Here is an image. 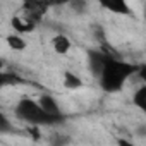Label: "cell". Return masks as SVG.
Masks as SVG:
<instances>
[{
    "mask_svg": "<svg viewBox=\"0 0 146 146\" xmlns=\"http://www.w3.org/2000/svg\"><path fill=\"white\" fill-rule=\"evenodd\" d=\"M102 5H103L107 11L115 12V14H125V16L132 14L131 7L124 2V0H113V2H105V4H102Z\"/></svg>",
    "mask_w": 146,
    "mask_h": 146,
    "instance_id": "5b68a950",
    "label": "cell"
},
{
    "mask_svg": "<svg viewBox=\"0 0 146 146\" xmlns=\"http://www.w3.org/2000/svg\"><path fill=\"white\" fill-rule=\"evenodd\" d=\"M5 41H7V45H9L12 50H16V52H23V50L26 48V45H28L21 35H9V36L5 38Z\"/></svg>",
    "mask_w": 146,
    "mask_h": 146,
    "instance_id": "9c48e42d",
    "label": "cell"
},
{
    "mask_svg": "<svg viewBox=\"0 0 146 146\" xmlns=\"http://www.w3.org/2000/svg\"><path fill=\"white\" fill-rule=\"evenodd\" d=\"M132 102H134V105L146 115V84H143L141 88H137V91H136L134 96H132Z\"/></svg>",
    "mask_w": 146,
    "mask_h": 146,
    "instance_id": "52a82bcc",
    "label": "cell"
},
{
    "mask_svg": "<svg viewBox=\"0 0 146 146\" xmlns=\"http://www.w3.org/2000/svg\"><path fill=\"white\" fill-rule=\"evenodd\" d=\"M64 86L67 90H78L83 86V81L79 76H76L74 72H65L64 74Z\"/></svg>",
    "mask_w": 146,
    "mask_h": 146,
    "instance_id": "ba28073f",
    "label": "cell"
},
{
    "mask_svg": "<svg viewBox=\"0 0 146 146\" xmlns=\"http://www.w3.org/2000/svg\"><path fill=\"white\" fill-rule=\"evenodd\" d=\"M16 115L24 120V122H29V124H35V125H41V124H52L58 119L55 117H50L46 115L41 107L38 105V102L31 100V98H23L19 100V103L16 105Z\"/></svg>",
    "mask_w": 146,
    "mask_h": 146,
    "instance_id": "7a4b0ae2",
    "label": "cell"
},
{
    "mask_svg": "<svg viewBox=\"0 0 146 146\" xmlns=\"http://www.w3.org/2000/svg\"><path fill=\"white\" fill-rule=\"evenodd\" d=\"M7 127H9V122H7V119L2 115V131L5 132V131H7Z\"/></svg>",
    "mask_w": 146,
    "mask_h": 146,
    "instance_id": "4fadbf2b",
    "label": "cell"
},
{
    "mask_svg": "<svg viewBox=\"0 0 146 146\" xmlns=\"http://www.w3.org/2000/svg\"><path fill=\"white\" fill-rule=\"evenodd\" d=\"M117 146H137V144H134V143H131V141H127L124 137H119L117 139Z\"/></svg>",
    "mask_w": 146,
    "mask_h": 146,
    "instance_id": "7c38bea8",
    "label": "cell"
},
{
    "mask_svg": "<svg viewBox=\"0 0 146 146\" xmlns=\"http://www.w3.org/2000/svg\"><path fill=\"white\" fill-rule=\"evenodd\" d=\"M52 46L58 55H65L70 50V40L67 36H64V35H55L52 38Z\"/></svg>",
    "mask_w": 146,
    "mask_h": 146,
    "instance_id": "277c9868",
    "label": "cell"
},
{
    "mask_svg": "<svg viewBox=\"0 0 146 146\" xmlns=\"http://www.w3.org/2000/svg\"><path fill=\"white\" fill-rule=\"evenodd\" d=\"M137 78L146 84V65H139L137 67Z\"/></svg>",
    "mask_w": 146,
    "mask_h": 146,
    "instance_id": "8fae6325",
    "label": "cell"
},
{
    "mask_svg": "<svg viewBox=\"0 0 146 146\" xmlns=\"http://www.w3.org/2000/svg\"><path fill=\"white\" fill-rule=\"evenodd\" d=\"M2 84L5 86V84H17L21 79L17 78V76H14V74H7V72H2Z\"/></svg>",
    "mask_w": 146,
    "mask_h": 146,
    "instance_id": "30bf717a",
    "label": "cell"
},
{
    "mask_svg": "<svg viewBox=\"0 0 146 146\" xmlns=\"http://www.w3.org/2000/svg\"><path fill=\"white\" fill-rule=\"evenodd\" d=\"M38 105L41 107V110L50 115V117H55V119H60V107L58 103L55 102V98H52L50 95H41L38 98Z\"/></svg>",
    "mask_w": 146,
    "mask_h": 146,
    "instance_id": "3957f363",
    "label": "cell"
},
{
    "mask_svg": "<svg viewBox=\"0 0 146 146\" xmlns=\"http://www.w3.org/2000/svg\"><path fill=\"white\" fill-rule=\"evenodd\" d=\"M12 28L17 33H31L35 29V23H31L24 16H19V17H14L12 19Z\"/></svg>",
    "mask_w": 146,
    "mask_h": 146,
    "instance_id": "8992f818",
    "label": "cell"
},
{
    "mask_svg": "<svg viewBox=\"0 0 146 146\" xmlns=\"http://www.w3.org/2000/svg\"><path fill=\"white\" fill-rule=\"evenodd\" d=\"M137 72V67L127 62H120L115 58H107L102 72H100V86L103 88V91L107 93H115L120 91L124 83L127 81V78L131 74Z\"/></svg>",
    "mask_w": 146,
    "mask_h": 146,
    "instance_id": "6da1fadb",
    "label": "cell"
}]
</instances>
